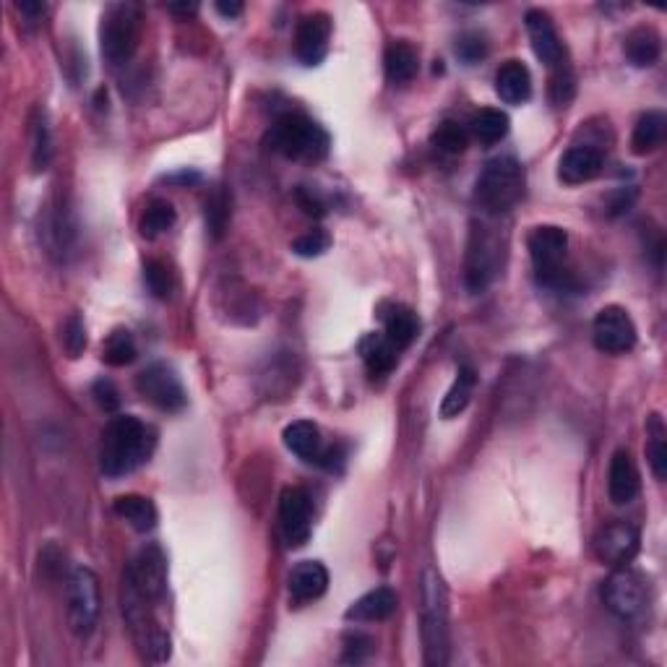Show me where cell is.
Instances as JSON below:
<instances>
[{
	"label": "cell",
	"instance_id": "6",
	"mask_svg": "<svg viewBox=\"0 0 667 667\" xmlns=\"http://www.w3.org/2000/svg\"><path fill=\"white\" fill-rule=\"evenodd\" d=\"M141 37V14L139 8L131 3H115L107 6L102 14L100 27V47L102 58L110 66H126L133 58L136 47H139Z\"/></svg>",
	"mask_w": 667,
	"mask_h": 667
},
{
	"label": "cell",
	"instance_id": "23",
	"mask_svg": "<svg viewBox=\"0 0 667 667\" xmlns=\"http://www.w3.org/2000/svg\"><path fill=\"white\" fill-rule=\"evenodd\" d=\"M360 357L370 376H386L397 368L399 350L386 339V334H365L360 342Z\"/></svg>",
	"mask_w": 667,
	"mask_h": 667
},
{
	"label": "cell",
	"instance_id": "45",
	"mask_svg": "<svg viewBox=\"0 0 667 667\" xmlns=\"http://www.w3.org/2000/svg\"><path fill=\"white\" fill-rule=\"evenodd\" d=\"M167 11H172V14H196L199 11V6L196 3H178V6H167Z\"/></svg>",
	"mask_w": 667,
	"mask_h": 667
},
{
	"label": "cell",
	"instance_id": "35",
	"mask_svg": "<svg viewBox=\"0 0 667 667\" xmlns=\"http://www.w3.org/2000/svg\"><path fill=\"white\" fill-rule=\"evenodd\" d=\"M227 222H230V199L222 188L206 199V225L212 230L214 238H222L227 230Z\"/></svg>",
	"mask_w": 667,
	"mask_h": 667
},
{
	"label": "cell",
	"instance_id": "41",
	"mask_svg": "<svg viewBox=\"0 0 667 667\" xmlns=\"http://www.w3.org/2000/svg\"><path fill=\"white\" fill-rule=\"evenodd\" d=\"M92 394H94V399H97V404H100L102 410H105V412H118L120 394H118V389H115L113 381H107V378H100V381H97V384L92 386Z\"/></svg>",
	"mask_w": 667,
	"mask_h": 667
},
{
	"label": "cell",
	"instance_id": "21",
	"mask_svg": "<svg viewBox=\"0 0 667 667\" xmlns=\"http://www.w3.org/2000/svg\"><path fill=\"white\" fill-rule=\"evenodd\" d=\"M397 592L389 587H378L368 595H363L357 602H352L344 618L355 623H378L386 621L397 610Z\"/></svg>",
	"mask_w": 667,
	"mask_h": 667
},
{
	"label": "cell",
	"instance_id": "4",
	"mask_svg": "<svg viewBox=\"0 0 667 667\" xmlns=\"http://www.w3.org/2000/svg\"><path fill=\"white\" fill-rule=\"evenodd\" d=\"M269 144L287 159L318 162L329 154V133L303 113H287L271 126Z\"/></svg>",
	"mask_w": 667,
	"mask_h": 667
},
{
	"label": "cell",
	"instance_id": "10",
	"mask_svg": "<svg viewBox=\"0 0 667 667\" xmlns=\"http://www.w3.org/2000/svg\"><path fill=\"white\" fill-rule=\"evenodd\" d=\"M592 339H595V347L600 352L623 355V352L634 350L639 331H636L634 318L628 316L626 308H621V305H605L595 316Z\"/></svg>",
	"mask_w": 667,
	"mask_h": 667
},
{
	"label": "cell",
	"instance_id": "14",
	"mask_svg": "<svg viewBox=\"0 0 667 667\" xmlns=\"http://www.w3.org/2000/svg\"><path fill=\"white\" fill-rule=\"evenodd\" d=\"M329 40H331V19L324 11H313V14H305L298 21V29H295V55L300 58V63L305 66H318L321 60L329 53Z\"/></svg>",
	"mask_w": 667,
	"mask_h": 667
},
{
	"label": "cell",
	"instance_id": "38",
	"mask_svg": "<svg viewBox=\"0 0 667 667\" xmlns=\"http://www.w3.org/2000/svg\"><path fill=\"white\" fill-rule=\"evenodd\" d=\"M329 245H331L329 232H326V230H311V232H305V235H300V238L292 243V251L298 253V256H303V258H316V256H321L324 251H329Z\"/></svg>",
	"mask_w": 667,
	"mask_h": 667
},
{
	"label": "cell",
	"instance_id": "43",
	"mask_svg": "<svg viewBox=\"0 0 667 667\" xmlns=\"http://www.w3.org/2000/svg\"><path fill=\"white\" fill-rule=\"evenodd\" d=\"M298 204L303 206L305 214H311V217H324V214H326L324 201L318 199L313 191H308V188H300V191H298Z\"/></svg>",
	"mask_w": 667,
	"mask_h": 667
},
{
	"label": "cell",
	"instance_id": "25",
	"mask_svg": "<svg viewBox=\"0 0 667 667\" xmlns=\"http://www.w3.org/2000/svg\"><path fill=\"white\" fill-rule=\"evenodd\" d=\"M626 58L634 63L636 68H649L660 60L662 53V40L660 34L654 32L652 27H639L626 37Z\"/></svg>",
	"mask_w": 667,
	"mask_h": 667
},
{
	"label": "cell",
	"instance_id": "12",
	"mask_svg": "<svg viewBox=\"0 0 667 667\" xmlns=\"http://www.w3.org/2000/svg\"><path fill=\"white\" fill-rule=\"evenodd\" d=\"M639 529L631 522L615 519V522L605 524L595 535V555L602 563L608 566H628L639 553Z\"/></svg>",
	"mask_w": 667,
	"mask_h": 667
},
{
	"label": "cell",
	"instance_id": "46",
	"mask_svg": "<svg viewBox=\"0 0 667 667\" xmlns=\"http://www.w3.org/2000/svg\"><path fill=\"white\" fill-rule=\"evenodd\" d=\"M19 8L24 11V14H32V16L45 14V6H42V3H19Z\"/></svg>",
	"mask_w": 667,
	"mask_h": 667
},
{
	"label": "cell",
	"instance_id": "20",
	"mask_svg": "<svg viewBox=\"0 0 667 667\" xmlns=\"http://www.w3.org/2000/svg\"><path fill=\"white\" fill-rule=\"evenodd\" d=\"M496 94L506 105H524L532 97V73L522 60H506L498 68Z\"/></svg>",
	"mask_w": 667,
	"mask_h": 667
},
{
	"label": "cell",
	"instance_id": "31",
	"mask_svg": "<svg viewBox=\"0 0 667 667\" xmlns=\"http://www.w3.org/2000/svg\"><path fill=\"white\" fill-rule=\"evenodd\" d=\"M175 222H178V214H175V209H172L170 201L154 199L152 204L146 206L144 217H141V222H139V230L144 238L154 240V238H159V235L170 232L172 227H175Z\"/></svg>",
	"mask_w": 667,
	"mask_h": 667
},
{
	"label": "cell",
	"instance_id": "5",
	"mask_svg": "<svg viewBox=\"0 0 667 667\" xmlns=\"http://www.w3.org/2000/svg\"><path fill=\"white\" fill-rule=\"evenodd\" d=\"M527 251L535 266V277L542 287L550 290H571L574 279L563 261L568 253V232L555 225H540L529 232Z\"/></svg>",
	"mask_w": 667,
	"mask_h": 667
},
{
	"label": "cell",
	"instance_id": "26",
	"mask_svg": "<svg viewBox=\"0 0 667 667\" xmlns=\"http://www.w3.org/2000/svg\"><path fill=\"white\" fill-rule=\"evenodd\" d=\"M667 118L660 110H649L641 115L634 126V136H631V149L634 154H652L654 149H660L665 141Z\"/></svg>",
	"mask_w": 667,
	"mask_h": 667
},
{
	"label": "cell",
	"instance_id": "42",
	"mask_svg": "<svg viewBox=\"0 0 667 667\" xmlns=\"http://www.w3.org/2000/svg\"><path fill=\"white\" fill-rule=\"evenodd\" d=\"M550 94H553V102H558V105L571 100V94H574V79H571V73H563V68L555 73L553 84H550Z\"/></svg>",
	"mask_w": 667,
	"mask_h": 667
},
{
	"label": "cell",
	"instance_id": "22",
	"mask_svg": "<svg viewBox=\"0 0 667 667\" xmlns=\"http://www.w3.org/2000/svg\"><path fill=\"white\" fill-rule=\"evenodd\" d=\"M284 446L295 456L305 459V462H318L321 451H324V441H321V430L311 420H295L284 428L282 433Z\"/></svg>",
	"mask_w": 667,
	"mask_h": 667
},
{
	"label": "cell",
	"instance_id": "2",
	"mask_svg": "<svg viewBox=\"0 0 667 667\" xmlns=\"http://www.w3.org/2000/svg\"><path fill=\"white\" fill-rule=\"evenodd\" d=\"M423 652L428 665H446L449 662V597L441 576L428 568L423 574Z\"/></svg>",
	"mask_w": 667,
	"mask_h": 667
},
{
	"label": "cell",
	"instance_id": "7",
	"mask_svg": "<svg viewBox=\"0 0 667 667\" xmlns=\"http://www.w3.org/2000/svg\"><path fill=\"white\" fill-rule=\"evenodd\" d=\"M66 618L76 636H89L100 618V579L92 568L76 566L66 579Z\"/></svg>",
	"mask_w": 667,
	"mask_h": 667
},
{
	"label": "cell",
	"instance_id": "15",
	"mask_svg": "<svg viewBox=\"0 0 667 667\" xmlns=\"http://www.w3.org/2000/svg\"><path fill=\"white\" fill-rule=\"evenodd\" d=\"M524 24H527L529 42H532V50H535L537 58L550 68H561L563 66V42L555 32V24L545 11L540 8H529L527 16H524Z\"/></svg>",
	"mask_w": 667,
	"mask_h": 667
},
{
	"label": "cell",
	"instance_id": "19",
	"mask_svg": "<svg viewBox=\"0 0 667 667\" xmlns=\"http://www.w3.org/2000/svg\"><path fill=\"white\" fill-rule=\"evenodd\" d=\"M287 587H290L292 602H298V605L313 602L324 597V592L329 589V571L321 561H300L290 571Z\"/></svg>",
	"mask_w": 667,
	"mask_h": 667
},
{
	"label": "cell",
	"instance_id": "33",
	"mask_svg": "<svg viewBox=\"0 0 667 667\" xmlns=\"http://www.w3.org/2000/svg\"><path fill=\"white\" fill-rule=\"evenodd\" d=\"M144 279L146 287L152 292L157 300H170L178 290V279H175V271L165 264V261H149L144 266Z\"/></svg>",
	"mask_w": 667,
	"mask_h": 667
},
{
	"label": "cell",
	"instance_id": "34",
	"mask_svg": "<svg viewBox=\"0 0 667 667\" xmlns=\"http://www.w3.org/2000/svg\"><path fill=\"white\" fill-rule=\"evenodd\" d=\"M469 144L467 128L459 126L456 120H443L441 126L433 131V146L446 154H462Z\"/></svg>",
	"mask_w": 667,
	"mask_h": 667
},
{
	"label": "cell",
	"instance_id": "32",
	"mask_svg": "<svg viewBox=\"0 0 667 667\" xmlns=\"http://www.w3.org/2000/svg\"><path fill=\"white\" fill-rule=\"evenodd\" d=\"M136 339L128 329H115L110 337L102 344V360L110 368H126L136 360Z\"/></svg>",
	"mask_w": 667,
	"mask_h": 667
},
{
	"label": "cell",
	"instance_id": "18",
	"mask_svg": "<svg viewBox=\"0 0 667 667\" xmlns=\"http://www.w3.org/2000/svg\"><path fill=\"white\" fill-rule=\"evenodd\" d=\"M378 318L384 324V334L399 352L407 350L412 342L417 339V331H420V318L412 311L410 305L402 303H384L378 308Z\"/></svg>",
	"mask_w": 667,
	"mask_h": 667
},
{
	"label": "cell",
	"instance_id": "37",
	"mask_svg": "<svg viewBox=\"0 0 667 667\" xmlns=\"http://www.w3.org/2000/svg\"><path fill=\"white\" fill-rule=\"evenodd\" d=\"M373 639L363 631H350V634L344 636V657L342 662H350V665H357V662L368 660L370 654H373Z\"/></svg>",
	"mask_w": 667,
	"mask_h": 667
},
{
	"label": "cell",
	"instance_id": "44",
	"mask_svg": "<svg viewBox=\"0 0 667 667\" xmlns=\"http://www.w3.org/2000/svg\"><path fill=\"white\" fill-rule=\"evenodd\" d=\"M217 11L227 16V19H232V16L243 14V3H217Z\"/></svg>",
	"mask_w": 667,
	"mask_h": 667
},
{
	"label": "cell",
	"instance_id": "36",
	"mask_svg": "<svg viewBox=\"0 0 667 667\" xmlns=\"http://www.w3.org/2000/svg\"><path fill=\"white\" fill-rule=\"evenodd\" d=\"M488 55V40H485L480 32H464L459 34L456 40V58L467 63V66H475L480 60Z\"/></svg>",
	"mask_w": 667,
	"mask_h": 667
},
{
	"label": "cell",
	"instance_id": "30",
	"mask_svg": "<svg viewBox=\"0 0 667 667\" xmlns=\"http://www.w3.org/2000/svg\"><path fill=\"white\" fill-rule=\"evenodd\" d=\"M647 459L657 480L667 477V428L660 415H649L647 420Z\"/></svg>",
	"mask_w": 667,
	"mask_h": 667
},
{
	"label": "cell",
	"instance_id": "17",
	"mask_svg": "<svg viewBox=\"0 0 667 667\" xmlns=\"http://www.w3.org/2000/svg\"><path fill=\"white\" fill-rule=\"evenodd\" d=\"M639 488H641V475L639 467H636L634 462V456L628 454L626 449L615 451L608 469L610 501L618 503V506H626V503H631L636 496H639Z\"/></svg>",
	"mask_w": 667,
	"mask_h": 667
},
{
	"label": "cell",
	"instance_id": "24",
	"mask_svg": "<svg viewBox=\"0 0 667 667\" xmlns=\"http://www.w3.org/2000/svg\"><path fill=\"white\" fill-rule=\"evenodd\" d=\"M115 514H118L120 519H126L136 532H152L159 519L157 506L146 496H136V493L115 498Z\"/></svg>",
	"mask_w": 667,
	"mask_h": 667
},
{
	"label": "cell",
	"instance_id": "1",
	"mask_svg": "<svg viewBox=\"0 0 667 667\" xmlns=\"http://www.w3.org/2000/svg\"><path fill=\"white\" fill-rule=\"evenodd\" d=\"M157 433L133 415H115L102 433L100 464L107 477H126L144 467L154 454Z\"/></svg>",
	"mask_w": 667,
	"mask_h": 667
},
{
	"label": "cell",
	"instance_id": "13",
	"mask_svg": "<svg viewBox=\"0 0 667 667\" xmlns=\"http://www.w3.org/2000/svg\"><path fill=\"white\" fill-rule=\"evenodd\" d=\"M501 248L493 238H490L485 227H475L472 230V240H469L467 248V271H464V277H467V287L469 290H483L488 287V282L496 277L498 271V261H501Z\"/></svg>",
	"mask_w": 667,
	"mask_h": 667
},
{
	"label": "cell",
	"instance_id": "29",
	"mask_svg": "<svg viewBox=\"0 0 667 667\" xmlns=\"http://www.w3.org/2000/svg\"><path fill=\"white\" fill-rule=\"evenodd\" d=\"M509 126H511L509 115L503 113V110H496V107H485V110H480V113L472 118V123H469L472 136L485 146L498 144V141L506 139Z\"/></svg>",
	"mask_w": 667,
	"mask_h": 667
},
{
	"label": "cell",
	"instance_id": "27",
	"mask_svg": "<svg viewBox=\"0 0 667 667\" xmlns=\"http://www.w3.org/2000/svg\"><path fill=\"white\" fill-rule=\"evenodd\" d=\"M384 68H386V79L391 84H410L417 76V53L415 47L407 45V42H391L384 53Z\"/></svg>",
	"mask_w": 667,
	"mask_h": 667
},
{
	"label": "cell",
	"instance_id": "9",
	"mask_svg": "<svg viewBox=\"0 0 667 667\" xmlns=\"http://www.w3.org/2000/svg\"><path fill=\"white\" fill-rule=\"evenodd\" d=\"M136 391L162 412H180L188 404L183 381L165 363H154L136 376Z\"/></svg>",
	"mask_w": 667,
	"mask_h": 667
},
{
	"label": "cell",
	"instance_id": "40",
	"mask_svg": "<svg viewBox=\"0 0 667 667\" xmlns=\"http://www.w3.org/2000/svg\"><path fill=\"white\" fill-rule=\"evenodd\" d=\"M63 347L71 357H79L86 350V329L79 316H71L63 326Z\"/></svg>",
	"mask_w": 667,
	"mask_h": 667
},
{
	"label": "cell",
	"instance_id": "28",
	"mask_svg": "<svg viewBox=\"0 0 667 667\" xmlns=\"http://www.w3.org/2000/svg\"><path fill=\"white\" fill-rule=\"evenodd\" d=\"M477 384V373L472 365H462L459 373H456L454 386L449 389V394L443 397L441 402V417L443 420H451V417H459L472 402V391Z\"/></svg>",
	"mask_w": 667,
	"mask_h": 667
},
{
	"label": "cell",
	"instance_id": "16",
	"mask_svg": "<svg viewBox=\"0 0 667 667\" xmlns=\"http://www.w3.org/2000/svg\"><path fill=\"white\" fill-rule=\"evenodd\" d=\"M605 157L595 146H571L558 162V178L566 185H582L595 180L602 172Z\"/></svg>",
	"mask_w": 667,
	"mask_h": 667
},
{
	"label": "cell",
	"instance_id": "8",
	"mask_svg": "<svg viewBox=\"0 0 667 667\" xmlns=\"http://www.w3.org/2000/svg\"><path fill=\"white\" fill-rule=\"evenodd\" d=\"M602 600H605L610 613L618 615L621 621H636V618L647 613V579L631 571V568L621 566L602 587Z\"/></svg>",
	"mask_w": 667,
	"mask_h": 667
},
{
	"label": "cell",
	"instance_id": "3",
	"mask_svg": "<svg viewBox=\"0 0 667 667\" xmlns=\"http://www.w3.org/2000/svg\"><path fill=\"white\" fill-rule=\"evenodd\" d=\"M524 185H527V175H524L522 162H516L514 157H498L490 159L480 172L475 196L488 214H506L522 201Z\"/></svg>",
	"mask_w": 667,
	"mask_h": 667
},
{
	"label": "cell",
	"instance_id": "11",
	"mask_svg": "<svg viewBox=\"0 0 667 667\" xmlns=\"http://www.w3.org/2000/svg\"><path fill=\"white\" fill-rule=\"evenodd\" d=\"M279 527L290 548H303L311 540L313 503L303 488H284L279 498Z\"/></svg>",
	"mask_w": 667,
	"mask_h": 667
},
{
	"label": "cell",
	"instance_id": "39",
	"mask_svg": "<svg viewBox=\"0 0 667 667\" xmlns=\"http://www.w3.org/2000/svg\"><path fill=\"white\" fill-rule=\"evenodd\" d=\"M32 133H34V146H32V162L34 170H45L47 162H50V131H47V123L42 118H37L32 123Z\"/></svg>",
	"mask_w": 667,
	"mask_h": 667
}]
</instances>
